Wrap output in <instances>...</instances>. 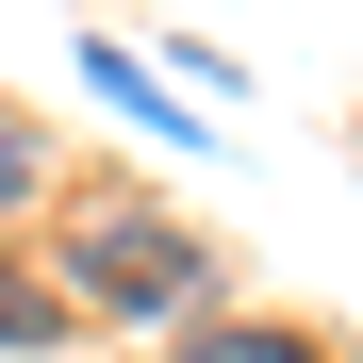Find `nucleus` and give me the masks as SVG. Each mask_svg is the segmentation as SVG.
<instances>
[{"label":"nucleus","mask_w":363,"mask_h":363,"mask_svg":"<svg viewBox=\"0 0 363 363\" xmlns=\"http://www.w3.org/2000/svg\"><path fill=\"white\" fill-rule=\"evenodd\" d=\"M50 330H67V314H50V297H33L17 264H0V347H50Z\"/></svg>","instance_id":"obj_3"},{"label":"nucleus","mask_w":363,"mask_h":363,"mask_svg":"<svg viewBox=\"0 0 363 363\" xmlns=\"http://www.w3.org/2000/svg\"><path fill=\"white\" fill-rule=\"evenodd\" d=\"M33 182H50V165H33V133L0 116V199H33Z\"/></svg>","instance_id":"obj_4"},{"label":"nucleus","mask_w":363,"mask_h":363,"mask_svg":"<svg viewBox=\"0 0 363 363\" xmlns=\"http://www.w3.org/2000/svg\"><path fill=\"white\" fill-rule=\"evenodd\" d=\"M67 264H83V297H116V314H182V297H199V248H182L165 215H83Z\"/></svg>","instance_id":"obj_1"},{"label":"nucleus","mask_w":363,"mask_h":363,"mask_svg":"<svg viewBox=\"0 0 363 363\" xmlns=\"http://www.w3.org/2000/svg\"><path fill=\"white\" fill-rule=\"evenodd\" d=\"M165 363H314V347H297V330H231V314H215V330H182Z\"/></svg>","instance_id":"obj_2"}]
</instances>
